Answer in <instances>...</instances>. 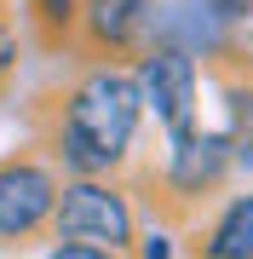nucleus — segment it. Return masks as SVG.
Here are the masks:
<instances>
[{"mask_svg": "<svg viewBox=\"0 0 253 259\" xmlns=\"http://www.w3.org/2000/svg\"><path fill=\"white\" fill-rule=\"evenodd\" d=\"M52 231H58V242L115 253V248H132V207L104 179H69L52 202Z\"/></svg>", "mask_w": 253, "mask_h": 259, "instance_id": "obj_2", "label": "nucleus"}, {"mask_svg": "<svg viewBox=\"0 0 253 259\" xmlns=\"http://www.w3.org/2000/svg\"><path fill=\"white\" fill-rule=\"evenodd\" d=\"M132 87H138V104L156 110V121L173 133V139H184V133L196 127V58H190V52L156 47L138 64Z\"/></svg>", "mask_w": 253, "mask_h": 259, "instance_id": "obj_3", "label": "nucleus"}, {"mask_svg": "<svg viewBox=\"0 0 253 259\" xmlns=\"http://www.w3.org/2000/svg\"><path fill=\"white\" fill-rule=\"evenodd\" d=\"M18 52H23V47H18V29L0 18V81H6L12 69H18Z\"/></svg>", "mask_w": 253, "mask_h": 259, "instance_id": "obj_9", "label": "nucleus"}, {"mask_svg": "<svg viewBox=\"0 0 253 259\" xmlns=\"http://www.w3.org/2000/svg\"><path fill=\"white\" fill-rule=\"evenodd\" d=\"M52 202H58V179L40 161H23V156L0 161V236L6 242L35 236L52 219Z\"/></svg>", "mask_w": 253, "mask_h": 259, "instance_id": "obj_4", "label": "nucleus"}, {"mask_svg": "<svg viewBox=\"0 0 253 259\" xmlns=\"http://www.w3.org/2000/svg\"><path fill=\"white\" fill-rule=\"evenodd\" d=\"M225 167H230V139L225 133L190 127L184 139H173V150H167V185L178 196H201V190H213L219 179H225Z\"/></svg>", "mask_w": 253, "mask_h": 259, "instance_id": "obj_5", "label": "nucleus"}, {"mask_svg": "<svg viewBox=\"0 0 253 259\" xmlns=\"http://www.w3.org/2000/svg\"><path fill=\"white\" fill-rule=\"evenodd\" d=\"M35 6H40V18H46L52 29H69V23H75V0H35Z\"/></svg>", "mask_w": 253, "mask_h": 259, "instance_id": "obj_10", "label": "nucleus"}, {"mask_svg": "<svg viewBox=\"0 0 253 259\" xmlns=\"http://www.w3.org/2000/svg\"><path fill=\"white\" fill-rule=\"evenodd\" d=\"M230 156H242V161H253V93L247 87H230Z\"/></svg>", "mask_w": 253, "mask_h": 259, "instance_id": "obj_8", "label": "nucleus"}, {"mask_svg": "<svg viewBox=\"0 0 253 259\" xmlns=\"http://www.w3.org/2000/svg\"><path fill=\"white\" fill-rule=\"evenodd\" d=\"M81 23L98 47H127L138 35V18H144V0H81Z\"/></svg>", "mask_w": 253, "mask_h": 259, "instance_id": "obj_6", "label": "nucleus"}, {"mask_svg": "<svg viewBox=\"0 0 253 259\" xmlns=\"http://www.w3.org/2000/svg\"><path fill=\"white\" fill-rule=\"evenodd\" d=\"M207 12L225 18V23H236V18H247V12H253V0H207Z\"/></svg>", "mask_w": 253, "mask_h": 259, "instance_id": "obj_11", "label": "nucleus"}, {"mask_svg": "<svg viewBox=\"0 0 253 259\" xmlns=\"http://www.w3.org/2000/svg\"><path fill=\"white\" fill-rule=\"evenodd\" d=\"M207 259H253V196H236V202L213 219V231H207Z\"/></svg>", "mask_w": 253, "mask_h": 259, "instance_id": "obj_7", "label": "nucleus"}, {"mask_svg": "<svg viewBox=\"0 0 253 259\" xmlns=\"http://www.w3.org/2000/svg\"><path fill=\"white\" fill-rule=\"evenodd\" d=\"M46 259H115V253H104V248H81V242H64V248H52Z\"/></svg>", "mask_w": 253, "mask_h": 259, "instance_id": "obj_12", "label": "nucleus"}, {"mask_svg": "<svg viewBox=\"0 0 253 259\" xmlns=\"http://www.w3.org/2000/svg\"><path fill=\"white\" fill-rule=\"evenodd\" d=\"M138 115H144V104H138L132 75L115 69V64H98V69H86L81 81L69 87V98H64L58 150H64V161L75 167L81 179H98V173H110V167L127 161Z\"/></svg>", "mask_w": 253, "mask_h": 259, "instance_id": "obj_1", "label": "nucleus"}, {"mask_svg": "<svg viewBox=\"0 0 253 259\" xmlns=\"http://www.w3.org/2000/svg\"><path fill=\"white\" fill-rule=\"evenodd\" d=\"M144 259H173V242H167V236H161V231H156L150 242H144Z\"/></svg>", "mask_w": 253, "mask_h": 259, "instance_id": "obj_13", "label": "nucleus"}]
</instances>
